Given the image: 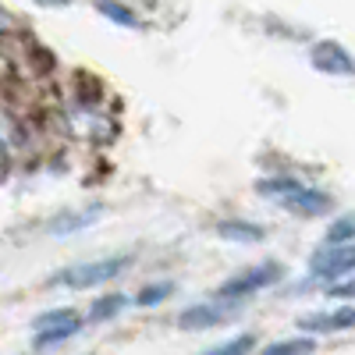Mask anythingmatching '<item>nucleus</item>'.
I'll list each match as a JSON object with an SVG mask.
<instances>
[{"label":"nucleus","mask_w":355,"mask_h":355,"mask_svg":"<svg viewBox=\"0 0 355 355\" xmlns=\"http://www.w3.org/2000/svg\"><path fill=\"white\" fill-rule=\"evenodd\" d=\"M135 263L132 252H121V256H100V259H85V263H71L64 266L61 274H53L50 284H61V288H96V284H107L114 277H121L128 266Z\"/></svg>","instance_id":"obj_1"},{"label":"nucleus","mask_w":355,"mask_h":355,"mask_svg":"<svg viewBox=\"0 0 355 355\" xmlns=\"http://www.w3.org/2000/svg\"><path fill=\"white\" fill-rule=\"evenodd\" d=\"M281 274H284V266H281L277 259H266V263L252 266V270H242V274H234L231 281H224V284L217 288V302L239 306V302L249 299V295H256V291H263V288L277 284Z\"/></svg>","instance_id":"obj_2"},{"label":"nucleus","mask_w":355,"mask_h":355,"mask_svg":"<svg viewBox=\"0 0 355 355\" xmlns=\"http://www.w3.org/2000/svg\"><path fill=\"white\" fill-rule=\"evenodd\" d=\"M352 263H355L352 245H320L309 256V274L320 277V281H327V284H334V281L352 277Z\"/></svg>","instance_id":"obj_3"},{"label":"nucleus","mask_w":355,"mask_h":355,"mask_svg":"<svg viewBox=\"0 0 355 355\" xmlns=\"http://www.w3.org/2000/svg\"><path fill=\"white\" fill-rule=\"evenodd\" d=\"M234 309L231 302H199V306H189L178 313V327L182 331H210V327H220V323L234 320Z\"/></svg>","instance_id":"obj_4"},{"label":"nucleus","mask_w":355,"mask_h":355,"mask_svg":"<svg viewBox=\"0 0 355 355\" xmlns=\"http://www.w3.org/2000/svg\"><path fill=\"white\" fill-rule=\"evenodd\" d=\"M281 206L291 214H299V217H323L334 210V196L323 189H313V185H299L291 196L281 199Z\"/></svg>","instance_id":"obj_5"},{"label":"nucleus","mask_w":355,"mask_h":355,"mask_svg":"<svg viewBox=\"0 0 355 355\" xmlns=\"http://www.w3.org/2000/svg\"><path fill=\"white\" fill-rule=\"evenodd\" d=\"M313 68L323 71V75H338V78H348L352 75V53L341 46V43H331V40H323L313 46Z\"/></svg>","instance_id":"obj_6"},{"label":"nucleus","mask_w":355,"mask_h":355,"mask_svg":"<svg viewBox=\"0 0 355 355\" xmlns=\"http://www.w3.org/2000/svg\"><path fill=\"white\" fill-rule=\"evenodd\" d=\"M352 320H355L352 306H341V309H327V313L299 316V331L302 334H334V331H348Z\"/></svg>","instance_id":"obj_7"},{"label":"nucleus","mask_w":355,"mask_h":355,"mask_svg":"<svg viewBox=\"0 0 355 355\" xmlns=\"http://www.w3.org/2000/svg\"><path fill=\"white\" fill-rule=\"evenodd\" d=\"M100 217H103V206H100V202H93V206H85V210L57 214V217L46 224V231H50V234H57V239H64V234H75V231L89 227V224H93V220H100Z\"/></svg>","instance_id":"obj_8"},{"label":"nucleus","mask_w":355,"mask_h":355,"mask_svg":"<svg viewBox=\"0 0 355 355\" xmlns=\"http://www.w3.org/2000/svg\"><path fill=\"white\" fill-rule=\"evenodd\" d=\"M217 234L234 245H259L266 239V227L252 220H217Z\"/></svg>","instance_id":"obj_9"},{"label":"nucleus","mask_w":355,"mask_h":355,"mask_svg":"<svg viewBox=\"0 0 355 355\" xmlns=\"http://www.w3.org/2000/svg\"><path fill=\"white\" fill-rule=\"evenodd\" d=\"M128 306H132V299H128L125 291H110V295H103V299L93 302V309H89V320H93V323H100V320H114V316H121Z\"/></svg>","instance_id":"obj_10"},{"label":"nucleus","mask_w":355,"mask_h":355,"mask_svg":"<svg viewBox=\"0 0 355 355\" xmlns=\"http://www.w3.org/2000/svg\"><path fill=\"white\" fill-rule=\"evenodd\" d=\"M299 185H302V182H299V178H291V174H270V178H259V182H256V192L281 202L284 196H291Z\"/></svg>","instance_id":"obj_11"},{"label":"nucleus","mask_w":355,"mask_h":355,"mask_svg":"<svg viewBox=\"0 0 355 355\" xmlns=\"http://www.w3.org/2000/svg\"><path fill=\"white\" fill-rule=\"evenodd\" d=\"M78 331H82V320H75V323H64V327H46V331H36V341H33V348H36V352L57 348V345H64L68 338H75Z\"/></svg>","instance_id":"obj_12"},{"label":"nucleus","mask_w":355,"mask_h":355,"mask_svg":"<svg viewBox=\"0 0 355 355\" xmlns=\"http://www.w3.org/2000/svg\"><path fill=\"white\" fill-rule=\"evenodd\" d=\"M316 352V338H284L259 348V355H313Z\"/></svg>","instance_id":"obj_13"},{"label":"nucleus","mask_w":355,"mask_h":355,"mask_svg":"<svg viewBox=\"0 0 355 355\" xmlns=\"http://www.w3.org/2000/svg\"><path fill=\"white\" fill-rule=\"evenodd\" d=\"M256 348V334H239V338H227L224 345L206 348L202 355H249Z\"/></svg>","instance_id":"obj_14"},{"label":"nucleus","mask_w":355,"mask_h":355,"mask_svg":"<svg viewBox=\"0 0 355 355\" xmlns=\"http://www.w3.org/2000/svg\"><path fill=\"white\" fill-rule=\"evenodd\" d=\"M174 295V284L171 281H157V284H146L142 291H135V306H157L164 299Z\"/></svg>","instance_id":"obj_15"},{"label":"nucleus","mask_w":355,"mask_h":355,"mask_svg":"<svg viewBox=\"0 0 355 355\" xmlns=\"http://www.w3.org/2000/svg\"><path fill=\"white\" fill-rule=\"evenodd\" d=\"M96 11H100L103 18H110L114 25H125V28L142 25V21H139V15H135L132 8H125V4H96Z\"/></svg>","instance_id":"obj_16"},{"label":"nucleus","mask_w":355,"mask_h":355,"mask_svg":"<svg viewBox=\"0 0 355 355\" xmlns=\"http://www.w3.org/2000/svg\"><path fill=\"white\" fill-rule=\"evenodd\" d=\"M75 309H50V313H40L33 320V327L36 331H46V327H64V323H75Z\"/></svg>","instance_id":"obj_17"},{"label":"nucleus","mask_w":355,"mask_h":355,"mask_svg":"<svg viewBox=\"0 0 355 355\" xmlns=\"http://www.w3.org/2000/svg\"><path fill=\"white\" fill-rule=\"evenodd\" d=\"M352 217H338L331 227H327V239H323V245H352Z\"/></svg>","instance_id":"obj_18"},{"label":"nucleus","mask_w":355,"mask_h":355,"mask_svg":"<svg viewBox=\"0 0 355 355\" xmlns=\"http://www.w3.org/2000/svg\"><path fill=\"white\" fill-rule=\"evenodd\" d=\"M8 153H11V128H8L4 117H0V171L8 167Z\"/></svg>","instance_id":"obj_19"},{"label":"nucleus","mask_w":355,"mask_h":355,"mask_svg":"<svg viewBox=\"0 0 355 355\" xmlns=\"http://www.w3.org/2000/svg\"><path fill=\"white\" fill-rule=\"evenodd\" d=\"M323 291H327L331 299H334V295H338V299H348V295H352V277H345L338 284H323Z\"/></svg>","instance_id":"obj_20"},{"label":"nucleus","mask_w":355,"mask_h":355,"mask_svg":"<svg viewBox=\"0 0 355 355\" xmlns=\"http://www.w3.org/2000/svg\"><path fill=\"white\" fill-rule=\"evenodd\" d=\"M15 25H18V21H15V15H11V11H4V8H0V36H4V33H11Z\"/></svg>","instance_id":"obj_21"}]
</instances>
